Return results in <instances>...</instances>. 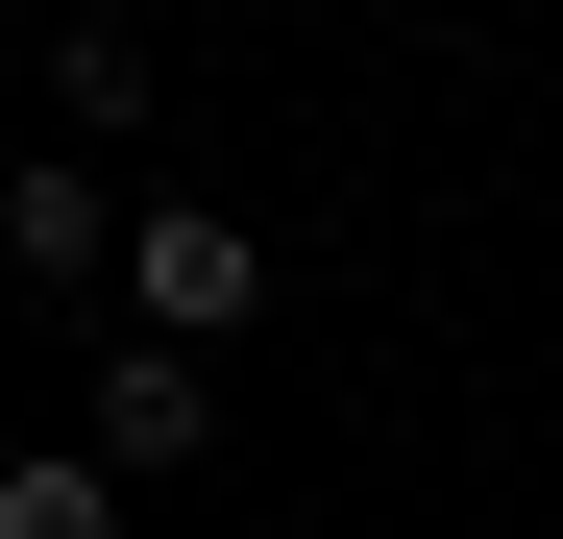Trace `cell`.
I'll list each match as a JSON object with an SVG mask.
<instances>
[{
	"label": "cell",
	"mask_w": 563,
	"mask_h": 539,
	"mask_svg": "<svg viewBox=\"0 0 563 539\" xmlns=\"http://www.w3.org/2000/svg\"><path fill=\"white\" fill-rule=\"evenodd\" d=\"M147 99H172V50L123 25V0H99V25H49V123H74V147H147Z\"/></svg>",
	"instance_id": "277c9868"
},
{
	"label": "cell",
	"mask_w": 563,
	"mask_h": 539,
	"mask_svg": "<svg viewBox=\"0 0 563 539\" xmlns=\"http://www.w3.org/2000/svg\"><path fill=\"white\" fill-rule=\"evenodd\" d=\"M0 539H123V466L99 441H25V466H0Z\"/></svg>",
	"instance_id": "5b68a950"
},
{
	"label": "cell",
	"mask_w": 563,
	"mask_h": 539,
	"mask_svg": "<svg viewBox=\"0 0 563 539\" xmlns=\"http://www.w3.org/2000/svg\"><path fill=\"white\" fill-rule=\"evenodd\" d=\"M99 466H123V491H147V466H221V343H147V319L99 343Z\"/></svg>",
	"instance_id": "7a4b0ae2"
},
{
	"label": "cell",
	"mask_w": 563,
	"mask_h": 539,
	"mask_svg": "<svg viewBox=\"0 0 563 539\" xmlns=\"http://www.w3.org/2000/svg\"><path fill=\"white\" fill-rule=\"evenodd\" d=\"M0 270H25V295H99V270H123V221H99V147H25V172H0Z\"/></svg>",
	"instance_id": "3957f363"
},
{
	"label": "cell",
	"mask_w": 563,
	"mask_h": 539,
	"mask_svg": "<svg viewBox=\"0 0 563 539\" xmlns=\"http://www.w3.org/2000/svg\"><path fill=\"white\" fill-rule=\"evenodd\" d=\"M123 319H147V343H245V319H269V221L147 197V221H123Z\"/></svg>",
	"instance_id": "6da1fadb"
}]
</instances>
